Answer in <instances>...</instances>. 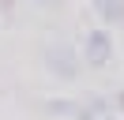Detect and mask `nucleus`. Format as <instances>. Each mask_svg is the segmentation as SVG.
Listing matches in <instances>:
<instances>
[{"label": "nucleus", "instance_id": "1", "mask_svg": "<svg viewBox=\"0 0 124 120\" xmlns=\"http://www.w3.org/2000/svg\"><path fill=\"white\" fill-rule=\"evenodd\" d=\"M83 60L90 68H105L113 60V38H109V30H90L83 38Z\"/></svg>", "mask_w": 124, "mask_h": 120}, {"label": "nucleus", "instance_id": "2", "mask_svg": "<svg viewBox=\"0 0 124 120\" xmlns=\"http://www.w3.org/2000/svg\"><path fill=\"white\" fill-rule=\"evenodd\" d=\"M45 64L53 68V71H60L64 79H75V56H71V49H64V45H60V52H56V45L45 52Z\"/></svg>", "mask_w": 124, "mask_h": 120}, {"label": "nucleus", "instance_id": "3", "mask_svg": "<svg viewBox=\"0 0 124 120\" xmlns=\"http://www.w3.org/2000/svg\"><path fill=\"white\" fill-rule=\"evenodd\" d=\"M94 8L105 22H124V0H94Z\"/></svg>", "mask_w": 124, "mask_h": 120}, {"label": "nucleus", "instance_id": "4", "mask_svg": "<svg viewBox=\"0 0 124 120\" xmlns=\"http://www.w3.org/2000/svg\"><path fill=\"white\" fill-rule=\"evenodd\" d=\"M79 120H113V112H109V105H105V101H94L90 109L79 112Z\"/></svg>", "mask_w": 124, "mask_h": 120}]
</instances>
